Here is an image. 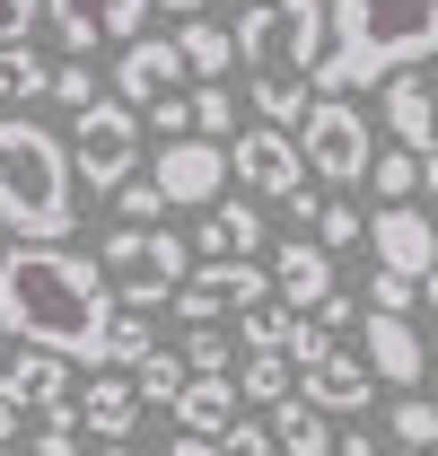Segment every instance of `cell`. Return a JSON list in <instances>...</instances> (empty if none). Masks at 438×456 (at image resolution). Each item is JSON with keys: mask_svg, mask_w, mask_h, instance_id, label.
<instances>
[{"mask_svg": "<svg viewBox=\"0 0 438 456\" xmlns=\"http://www.w3.org/2000/svg\"><path fill=\"white\" fill-rule=\"evenodd\" d=\"M123 316L106 264L79 255V246H0V334L36 342V351H61V360H88L106 369V334Z\"/></svg>", "mask_w": 438, "mask_h": 456, "instance_id": "obj_1", "label": "cell"}, {"mask_svg": "<svg viewBox=\"0 0 438 456\" xmlns=\"http://www.w3.org/2000/svg\"><path fill=\"white\" fill-rule=\"evenodd\" d=\"M421 61H438V0H333V61L316 97H351Z\"/></svg>", "mask_w": 438, "mask_h": 456, "instance_id": "obj_2", "label": "cell"}, {"mask_svg": "<svg viewBox=\"0 0 438 456\" xmlns=\"http://www.w3.org/2000/svg\"><path fill=\"white\" fill-rule=\"evenodd\" d=\"M70 184H79L70 175V141H53L27 114H0V228L27 237V246H61L79 228Z\"/></svg>", "mask_w": 438, "mask_h": 456, "instance_id": "obj_3", "label": "cell"}, {"mask_svg": "<svg viewBox=\"0 0 438 456\" xmlns=\"http://www.w3.org/2000/svg\"><path fill=\"white\" fill-rule=\"evenodd\" d=\"M237 61L255 79H325L333 61V0H264V9H237Z\"/></svg>", "mask_w": 438, "mask_h": 456, "instance_id": "obj_4", "label": "cell"}, {"mask_svg": "<svg viewBox=\"0 0 438 456\" xmlns=\"http://www.w3.org/2000/svg\"><path fill=\"white\" fill-rule=\"evenodd\" d=\"M97 264H106V281L123 307H175V289H184V273H193V237H166L158 228H114L106 246H97Z\"/></svg>", "mask_w": 438, "mask_h": 456, "instance_id": "obj_5", "label": "cell"}, {"mask_svg": "<svg viewBox=\"0 0 438 456\" xmlns=\"http://www.w3.org/2000/svg\"><path fill=\"white\" fill-rule=\"evenodd\" d=\"M132 167H141V114L123 106V97H97V106L70 114V175L88 184V193H123L132 184Z\"/></svg>", "mask_w": 438, "mask_h": 456, "instance_id": "obj_6", "label": "cell"}, {"mask_svg": "<svg viewBox=\"0 0 438 456\" xmlns=\"http://www.w3.org/2000/svg\"><path fill=\"white\" fill-rule=\"evenodd\" d=\"M298 150H307V175H325V184H360V175H369V159H377L369 114L351 106V97H316L307 132H298Z\"/></svg>", "mask_w": 438, "mask_h": 456, "instance_id": "obj_7", "label": "cell"}, {"mask_svg": "<svg viewBox=\"0 0 438 456\" xmlns=\"http://www.w3.org/2000/svg\"><path fill=\"white\" fill-rule=\"evenodd\" d=\"M264 298H280V289H272V264L237 255V264H193L184 289H175V316H184V325H219V316L264 307Z\"/></svg>", "mask_w": 438, "mask_h": 456, "instance_id": "obj_8", "label": "cell"}, {"mask_svg": "<svg viewBox=\"0 0 438 456\" xmlns=\"http://www.w3.org/2000/svg\"><path fill=\"white\" fill-rule=\"evenodd\" d=\"M228 175H237L246 193H264V202H289V193L307 184V150H298V132H280V123H246V132L228 141Z\"/></svg>", "mask_w": 438, "mask_h": 456, "instance_id": "obj_9", "label": "cell"}, {"mask_svg": "<svg viewBox=\"0 0 438 456\" xmlns=\"http://www.w3.org/2000/svg\"><path fill=\"white\" fill-rule=\"evenodd\" d=\"M150 175H158L166 211H211L219 184H228V141H202V132H184V141H158Z\"/></svg>", "mask_w": 438, "mask_h": 456, "instance_id": "obj_10", "label": "cell"}, {"mask_svg": "<svg viewBox=\"0 0 438 456\" xmlns=\"http://www.w3.org/2000/svg\"><path fill=\"white\" fill-rule=\"evenodd\" d=\"M184 53H175V36H132L123 45V61H114V97L132 114H150V106H166V97H184Z\"/></svg>", "mask_w": 438, "mask_h": 456, "instance_id": "obj_11", "label": "cell"}, {"mask_svg": "<svg viewBox=\"0 0 438 456\" xmlns=\"http://www.w3.org/2000/svg\"><path fill=\"white\" fill-rule=\"evenodd\" d=\"M369 246H377V273H403V281H430L438 273V228L421 220L412 202H377Z\"/></svg>", "mask_w": 438, "mask_h": 456, "instance_id": "obj_12", "label": "cell"}, {"mask_svg": "<svg viewBox=\"0 0 438 456\" xmlns=\"http://www.w3.org/2000/svg\"><path fill=\"white\" fill-rule=\"evenodd\" d=\"M61 27V45L70 53H97V45H132L141 27H150V0H45Z\"/></svg>", "mask_w": 438, "mask_h": 456, "instance_id": "obj_13", "label": "cell"}, {"mask_svg": "<svg viewBox=\"0 0 438 456\" xmlns=\"http://www.w3.org/2000/svg\"><path fill=\"white\" fill-rule=\"evenodd\" d=\"M298 395L316 403V412H369V403H377V369L333 342V351H316V360L298 369Z\"/></svg>", "mask_w": 438, "mask_h": 456, "instance_id": "obj_14", "label": "cell"}, {"mask_svg": "<svg viewBox=\"0 0 438 456\" xmlns=\"http://www.w3.org/2000/svg\"><path fill=\"white\" fill-rule=\"evenodd\" d=\"M377 97H385V132H394L403 150H421V159H430V150H438V61L394 70Z\"/></svg>", "mask_w": 438, "mask_h": 456, "instance_id": "obj_15", "label": "cell"}, {"mask_svg": "<svg viewBox=\"0 0 438 456\" xmlns=\"http://www.w3.org/2000/svg\"><path fill=\"white\" fill-rule=\"evenodd\" d=\"M360 360L377 369V387H421V369H430V351H421V334H412V316H360Z\"/></svg>", "mask_w": 438, "mask_h": 456, "instance_id": "obj_16", "label": "cell"}, {"mask_svg": "<svg viewBox=\"0 0 438 456\" xmlns=\"http://www.w3.org/2000/svg\"><path fill=\"white\" fill-rule=\"evenodd\" d=\"M0 395L18 403V412H61V403H70V360H61V351H36V342H18L9 369H0Z\"/></svg>", "mask_w": 438, "mask_h": 456, "instance_id": "obj_17", "label": "cell"}, {"mask_svg": "<svg viewBox=\"0 0 438 456\" xmlns=\"http://www.w3.org/2000/svg\"><path fill=\"white\" fill-rule=\"evenodd\" d=\"M272 289H280V307H298V316H316L333 289V255L316 246V237H280V255H272Z\"/></svg>", "mask_w": 438, "mask_h": 456, "instance_id": "obj_18", "label": "cell"}, {"mask_svg": "<svg viewBox=\"0 0 438 456\" xmlns=\"http://www.w3.org/2000/svg\"><path fill=\"white\" fill-rule=\"evenodd\" d=\"M79 421H88V439L132 448V430H141V387H132L123 369H97V378H88V395H79Z\"/></svg>", "mask_w": 438, "mask_h": 456, "instance_id": "obj_19", "label": "cell"}, {"mask_svg": "<svg viewBox=\"0 0 438 456\" xmlns=\"http://www.w3.org/2000/svg\"><path fill=\"white\" fill-rule=\"evenodd\" d=\"M193 255L202 264H237V255H264V211L255 202H211L193 228Z\"/></svg>", "mask_w": 438, "mask_h": 456, "instance_id": "obj_20", "label": "cell"}, {"mask_svg": "<svg viewBox=\"0 0 438 456\" xmlns=\"http://www.w3.org/2000/svg\"><path fill=\"white\" fill-rule=\"evenodd\" d=\"M228 421H237V378H184L175 430L184 439H228Z\"/></svg>", "mask_w": 438, "mask_h": 456, "instance_id": "obj_21", "label": "cell"}, {"mask_svg": "<svg viewBox=\"0 0 438 456\" xmlns=\"http://www.w3.org/2000/svg\"><path fill=\"white\" fill-rule=\"evenodd\" d=\"M333 412H316L307 395H289V403H272V448L280 456H333Z\"/></svg>", "mask_w": 438, "mask_h": 456, "instance_id": "obj_22", "label": "cell"}, {"mask_svg": "<svg viewBox=\"0 0 438 456\" xmlns=\"http://www.w3.org/2000/svg\"><path fill=\"white\" fill-rule=\"evenodd\" d=\"M175 53H184L193 88H202V79H228V70H237V36L211 27V18H184V27H175Z\"/></svg>", "mask_w": 438, "mask_h": 456, "instance_id": "obj_23", "label": "cell"}, {"mask_svg": "<svg viewBox=\"0 0 438 456\" xmlns=\"http://www.w3.org/2000/svg\"><path fill=\"white\" fill-rule=\"evenodd\" d=\"M298 395V369H289V351H246V369H237V403H289Z\"/></svg>", "mask_w": 438, "mask_h": 456, "instance_id": "obj_24", "label": "cell"}, {"mask_svg": "<svg viewBox=\"0 0 438 456\" xmlns=\"http://www.w3.org/2000/svg\"><path fill=\"white\" fill-rule=\"evenodd\" d=\"M255 114H264V123H280V132H307L316 97H307V79H255Z\"/></svg>", "mask_w": 438, "mask_h": 456, "instance_id": "obj_25", "label": "cell"}, {"mask_svg": "<svg viewBox=\"0 0 438 456\" xmlns=\"http://www.w3.org/2000/svg\"><path fill=\"white\" fill-rule=\"evenodd\" d=\"M0 97H53V61L36 45H0Z\"/></svg>", "mask_w": 438, "mask_h": 456, "instance_id": "obj_26", "label": "cell"}, {"mask_svg": "<svg viewBox=\"0 0 438 456\" xmlns=\"http://www.w3.org/2000/svg\"><path fill=\"white\" fill-rule=\"evenodd\" d=\"M88 448V421H79V403H61V412H36V430H27V456H79Z\"/></svg>", "mask_w": 438, "mask_h": 456, "instance_id": "obj_27", "label": "cell"}, {"mask_svg": "<svg viewBox=\"0 0 438 456\" xmlns=\"http://www.w3.org/2000/svg\"><path fill=\"white\" fill-rule=\"evenodd\" d=\"M184 378H193V369H184V351H150V360L132 369L141 403H166V412H175V395H184Z\"/></svg>", "mask_w": 438, "mask_h": 456, "instance_id": "obj_28", "label": "cell"}, {"mask_svg": "<svg viewBox=\"0 0 438 456\" xmlns=\"http://www.w3.org/2000/svg\"><path fill=\"white\" fill-rule=\"evenodd\" d=\"M369 175H377V202H412V193H421V150H403V141H394V150L369 159Z\"/></svg>", "mask_w": 438, "mask_h": 456, "instance_id": "obj_29", "label": "cell"}, {"mask_svg": "<svg viewBox=\"0 0 438 456\" xmlns=\"http://www.w3.org/2000/svg\"><path fill=\"white\" fill-rule=\"evenodd\" d=\"M289 325H298V307L264 298V307H246V316H237V342H246V351H289Z\"/></svg>", "mask_w": 438, "mask_h": 456, "instance_id": "obj_30", "label": "cell"}, {"mask_svg": "<svg viewBox=\"0 0 438 456\" xmlns=\"http://www.w3.org/2000/svg\"><path fill=\"white\" fill-rule=\"evenodd\" d=\"M385 430H394V448H438V403L430 395H394Z\"/></svg>", "mask_w": 438, "mask_h": 456, "instance_id": "obj_31", "label": "cell"}, {"mask_svg": "<svg viewBox=\"0 0 438 456\" xmlns=\"http://www.w3.org/2000/svg\"><path fill=\"white\" fill-rule=\"evenodd\" d=\"M193 132H202V141H237V97H228V79H202V88H193Z\"/></svg>", "mask_w": 438, "mask_h": 456, "instance_id": "obj_32", "label": "cell"}, {"mask_svg": "<svg viewBox=\"0 0 438 456\" xmlns=\"http://www.w3.org/2000/svg\"><path fill=\"white\" fill-rule=\"evenodd\" d=\"M150 351H158V342H150V316H141V307H123V316H114V334H106V369H141Z\"/></svg>", "mask_w": 438, "mask_h": 456, "instance_id": "obj_33", "label": "cell"}, {"mask_svg": "<svg viewBox=\"0 0 438 456\" xmlns=\"http://www.w3.org/2000/svg\"><path fill=\"white\" fill-rule=\"evenodd\" d=\"M114 211H123V228H158V220H166V193H158V175H132V184L114 193Z\"/></svg>", "mask_w": 438, "mask_h": 456, "instance_id": "obj_34", "label": "cell"}, {"mask_svg": "<svg viewBox=\"0 0 438 456\" xmlns=\"http://www.w3.org/2000/svg\"><path fill=\"white\" fill-rule=\"evenodd\" d=\"M184 369H193V378H228V369H237V351H228V334H211V325H193V334H184Z\"/></svg>", "mask_w": 438, "mask_h": 456, "instance_id": "obj_35", "label": "cell"}, {"mask_svg": "<svg viewBox=\"0 0 438 456\" xmlns=\"http://www.w3.org/2000/svg\"><path fill=\"white\" fill-rule=\"evenodd\" d=\"M316 246H325V255H342V246H369V220H360L351 202H325V211H316Z\"/></svg>", "mask_w": 438, "mask_h": 456, "instance_id": "obj_36", "label": "cell"}, {"mask_svg": "<svg viewBox=\"0 0 438 456\" xmlns=\"http://www.w3.org/2000/svg\"><path fill=\"white\" fill-rule=\"evenodd\" d=\"M53 9L45 0H0V45H36V27H45Z\"/></svg>", "mask_w": 438, "mask_h": 456, "instance_id": "obj_37", "label": "cell"}, {"mask_svg": "<svg viewBox=\"0 0 438 456\" xmlns=\"http://www.w3.org/2000/svg\"><path fill=\"white\" fill-rule=\"evenodd\" d=\"M369 307H377V316H412V307H421V281H403V273H377V281H369Z\"/></svg>", "mask_w": 438, "mask_h": 456, "instance_id": "obj_38", "label": "cell"}, {"mask_svg": "<svg viewBox=\"0 0 438 456\" xmlns=\"http://www.w3.org/2000/svg\"><path fill=\"white\" fill-rule=\"evenodd\" d=\"M53 106H70V114L97 106V70H88V61H61L53 70Z\"/></svg>", "mask_w": 438, "mask_h": 456, "instance_id": "obj_39", "label": "cell"}, {"mask_svg": "<svg viewBox=\"0 0 438 456\" xmlns=\"http://www.w3.org/2000/svg\"><path fill=\"white\" fill-rule=\"evenodd\" d=\"M219 456H280V448H272V421H228Z\"/></svg>", "mask_w": 438, "mask_h": 456, "instance_id": "obj_40", "label": "cell"}, {"mask_svg": "<svg viewBox=\"0 0 438 456\" xmlns=\"http://www.w3.org/2000/svg\"><path fill=\"white\" fill-rule=\"evenodd\" d=\"M150 123H158V141H184V132H193V88L166 97V106H150Z\"/></svg>", "mask_w": 438, "mask_h": 456, "instance_id": "obj_41", "label": "cell"}, {"mask_svg": "<svg viewBox=\"0 0 438 456\" xmlns=\"http://www.w3.org/2000/svg\"><path fill=\"white\" fill-rule=\"evenodd\" d=\"M351 316H360V298H342V289H333L325 307H316V325H325V334H333V342H342V325H351Z\"/></svg>", "mask_w": 438, "mask_h": 456, "instance_id": "obj_42", "label": "cell"}, {"mask_svg": "<svg viewBox=\"0 0 438 456\" xmlns=\"http://www.w3.org/2000/svg\"><path fill=\"white\" fill-rule=\"evenodd\" d=\"M158 456H219V439H184V430H175V439H166Z\"/></svg>", "mask_w": 438, "mask_h": 456, "instance_id": "obj_43", "label": "cell"}, {"mask_svg": "<svg viewBox=\"0 0 438 456\" xmlns=\"http://www.w3.org/2000/svg\"><path fill=\"white\" fill-rule=\"evenodd\" d=\"M18 430H27V412H18V403L0 395V448H18Z\"/></svg>", "mask_w": 438, "mask_h": 456, "instance_id": "obj_44", "label": "cell"}, {"mask_svg": "<svg viewBox=\"0 0 438 456\" xmlns=\"http://www.w3.org/2000/svg\"><path fill=\"white\" fill-rule=\"evenodd\" d=\"M333 456H377V439H369V430H342V439H333Z\"/></svg>", "mask_w": 438, "mask_h": 456, "instance_id": "obj_45", "label": "cell"}, {"mask_svg": "<svg viewBox=\"0 0 438 456\" xmlns=\"http://www.w3.org/2000/svg\"><path fill=\"white\" fill-rule=\"evenodd\" d=\"M150 9H175V18H202V0H150Z\"/></svg>", "mask_w": 438, "mask_h": 456, "instance_id": "obj_46", "label": "cell"}, {"mask_svg": "<svg viewBox=\"0 0 438 456\" xmlns=\"http://www.w3.org/2000/svg\"><path fill=\"white\" fill-rule=\"evenodd\" d=\"M421 184H430V193H438V150H430V159H421Z\"/></svg>", "mask_w": 438, "mask_h": 456, "instance_id": "obj_47", "label": "cell"}, {"mask_svg": "<svg viewBox=\"0 0 438 456\" xmlns=\"http://www.w3.org/2000/svg\"><path fill=\"white\" fill-rule=\"evenodd\" d=\"M421 307H438V273H430V281H421Z\"/></svg>", "mask_w": 438, "mask_h": 456, "instance_id": "obj_48", "label": "cell"}, {"mask_svg": "<svg viewBox=\"0 0 438 456\" xmlns=\"http://www.w3.org/2000/svg\"><path fill=\"white\" fill-rule=\"evenodd\" d=\"M394 456H430V448H394Z\"/></svg>", "mask_w": 438, "mask_h": 456, "instance_id": "obj_49", "label": "cell"}, {"mask_svg": "<svg viewBox=\"0 0 438 456\" xmlns=\"http://www.w3.org/2000/svg\"><path fill=\"white\" fill-rule=\"evenodd\" d=\"M97 456H132V448H97Z\"/></svg>", "mask_w": 438, "mask_h": 456, "instance_id": "obj_50", "label": "cell"}, {"mask_svg": "<svg viewBox=\"0 0 438 456\" xmlns=\"http://www.w3.org/2000/svg\"><path fill=\"white\" fill-rule=\"evenodd\" d=\"M237 9H264V0H237Z\"/></svg>", "mask_w": 438, "mask_h": 456, "instance_id": "obj_51", "label": "cell"}, {"mask_svg": "<svg viewBox=\"0 0 438 456\" xmlns=\"http://www.w3.org/2000/svg\"><path fill=\"white\" fill-rule=\"evenodd\" d=\"M0 456H18V448H0Z\"/></svg>", "mask_w": 438, "mask_h": 456, "instance_id": "obj_52", "label": "cell"}, {"mask_svg": "<svg viewBox=\"0 0 438 456\" xmlns=\"http://www.w3.org/2000/svg\"><path fill=\"white\" fill-rule=\"evenodd\" d=\"M0 237H9V228H0Z\"/></svg>", "mask_w": 438, "mask_h": 456, "instance_id": "obj_53", "label": "cell"}]
</instances>
